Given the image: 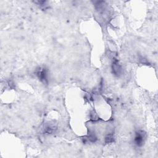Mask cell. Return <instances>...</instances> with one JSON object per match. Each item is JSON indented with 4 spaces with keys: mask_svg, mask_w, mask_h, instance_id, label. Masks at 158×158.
<instances>
[{
    "mask_svg": "<svg viewBox=\"0 0 158 158\" xmlns=\"http://www.w3.org/2000/svg\"><path fill=\"white\" fill-rule=\"evenodd\" d=\"M146 133L142 130H139L136 132L135 136V143L137 146H142L146 139Z\"/></svg>",
    "mask_w": 158,
    "mask_h": 158,
    "instance_id": "1",
    "label": "cell"
},
{
    "mask_svg": "<svg viewBox=\"0 0 158 158\" xmlns=\"http://www.w3.org/2000/svg\"><path fill=\"white\" fill-rule=\"evenodd\" d=\"M36 75H37L39 80L44 83H48V72L45 68L43 67H39L36 70Z\"/></svg>",
    "mask_w": 158,
    "mask_h": 158,
    "instance_id": "2",
    "label": "cell"
},
{
    "mask_svg": "<svg viewBox=\"0 0 158 158\" xmlns=\"http://www.w3.org/2000/svg\"><path fill=\"white\" fill-rule=\"evenodd\" d=\"M112 73L114 74V75L117 77H119L122 72V69L120 64L118 63V61L116 59H114L112 64Z\"/></svg>",
    "mask_w": 158,
    "mask_h": 158,
    "instance_id": "3",
    "label": "cell"
},
{
    "mask_svg": "<svg viewBox=\"0 0 158 158\" xmlns=\"http://www.w3.org/2000/svg\"><path fill=\"white\" fill-rule=\"evenodd\" d=\"M56 128V127L54 125V123H51L49 122L48 123H46L44 128V131L46 133H52L54 131L55 129Z\"/></svg>",
    "mask_w": 158,
    "mask_h": 158,
    "instance_id": "4",
    "label": "cell"
},
{
    "mask_svg": "<svg viewBox=\"0 0 158 158\" xmlns=\"http://www.w3.org/2000/svg\"><path fill=\"white\" fill-rule=\"evenodd\" d=\"M114 135L112 133H109L105 137V142L106 143H112L114 141Z\"/></svg>",
    "mask_w": 158,
    "mask_h": 158,
    "instance_id": "5",
    "label": "cell"
}]
</instances>
